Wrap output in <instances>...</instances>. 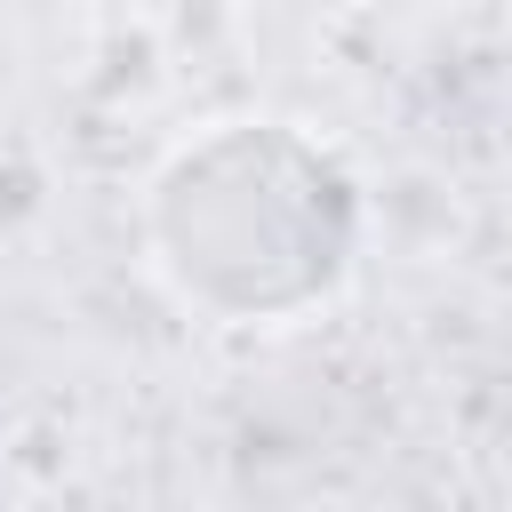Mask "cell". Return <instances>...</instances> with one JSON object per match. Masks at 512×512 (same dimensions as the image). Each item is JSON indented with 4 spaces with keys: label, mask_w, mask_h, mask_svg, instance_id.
Wrapping results in <instances>:
<instances>
[{
    "label": "cell",
    "mask_w": 512,
    "mask_h": 512,
    "mask_svg": "<svg viewBox=\"0 0 512 512\" xmlns=\"http://www.w3.org/2000/svg\"><path fill=\"white\" fill-rule=\"evenodd\" d=\"M360 200L320 144L280 120H232L184 144L152 184V248L184 304L288 320L352 264Z\"/></svg>",
    "instance_id": "1"
}]
</instances>
